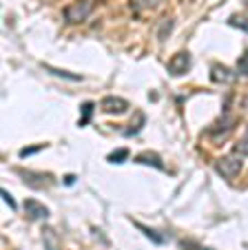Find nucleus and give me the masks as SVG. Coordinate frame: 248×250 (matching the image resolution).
Returning <instances> with one entry per match:
<instances>
[{
  "label": "nucleus",
  "instance_id": "10",
  "mask_svg": "<svg viewBox=\"0 0 248 250\" xmlns=\"http://www.w3.org/2000/svg\"><path fill=\"white\" fill-rule=\"evenodd\" d=\"M129 157V151L127 148H120V151H113V153H109L107 155V160L111 162V164H120V162H124Z\"/></svg>",
  "mask_w": 248,
  "mask_h": 250
},
{
  "label": "nucleus",
  "instance_id": "8",
  "mask_svg": "<svg viewBox=\"0 0 248 250\" xmlns=\"http://www.w3.org/2000/svg\"><path fill=\"white\" fill-rule=\"evenodd\" d=\"M137 162H140V164H151V166H155V168H162V160H159L158 155H151V153L137 155Z\"/></svg>",
  "mask_w": 248,
  "mask_h": 250
},
{
  "label": "nucleus",
  "instance_id": "13",
  "mask_svg": "<svg viewBox=\"0 0 248 250\" xmlns=\"http://www.w3.org/2000/svg\"><path fill=\"white\" fill-rule=\"evenodd\" d=\"M237 73L244 78H248V51L237 60Z\"/></svg>",
  "mask_w": 248,
  "mask_h": 250
},
{
  "label": "nucleus",
  "instance_id": "4",
  "mask_svg": "<svg viewBox=\"0 0 248 250\" xmlns=\"http://www.w3.org/2000/svg\"><path fill=\"white\" fill-rule=\"evenodd\" d=\"M188 69H191V56H188L186 51L175 53V58L169 62V71L173 76H184Z\"/></svg>",
  "mask_w": 248,
  "mask_h": 250
},
{
  "label": "nucleus",
  "instance_id": "12",
  "mask_svg": "<svg viewBox=\"0 0 248 250\" xmlns=\"http://www.w3.org/2000/svg\"><path fill=\"white\" fill-rule=\"evenodd\" d=\"M135 226H137V228H140V230H142V232H144V235H146V237H149V239H153V241H155V244H164V241H166V239H164V237H162V235H155V230H151V228L142 226V224H135Z\"/></svg>",
  "mask_w": 248,
  "mask_h": 250
},
{
  "label": "nucleus",
  "instance_id": "7",
  "mask_svg": "<svg viewBox=\"0 0 248 250\" xmlns=\"http://www.w3.org/2000/svg\"><path fill=\"white\" fill-rule=\"evenodd\" d=\"M43 241L47 246V250H58V239H56V232L51 228H45L43 230Z\"/></svg>",
  "mask_w": 248,
  "mask_h": 250
},
{
  "label": "nucleus",
  "instance_id": "9",
  "mask_svg": "<svg viewBox=\"0 0 248 250\" xmlns=\"http://www.w3.org/2000/svg\"><path fill=\"white\" fill-rule=\"evenodd\" d=\"M164 0H133V7L137 9H158Z\"/></svg>",
  "mask_w": 248,
  "mask_h": 250
},
{
  "label": "nucleus",
  "instance_id": "1",
  "mask_svg": "<svg viewBox=\"0 0 248 250\" xmlns=\"http://www.w3.org/2000/svg\"><path fill=\"white\" fill-rule=\"evenodd\" d=\"M215 170L224 177V180H235L242 173V160L237 155H226L215 162Z\"/></svg>",
  "mask_w": 248,
  "mask_h": 250
},
{
  "label": "nucleus",
  "instance_id": "5",
  "mask_svg": "<svg viewBox=\"0 0 248 250\" xmlns=\"http://www.w3.org/2000/svg\"><path fill=\"white\" fill-rule=\"evenodd\" d=\"M24 212L31 219H47L49 217V208L45 204H40L38 199H24Z\"/></svg>",
  "mask_w": 248,
  "mask_h": 250
},
{
  "label": "nucleus",
  "instance_id": "11",
  "mask_svg": "<svg viewBox=\"0 0 248 250\" xmlns=\"http://www.w3.org/2000/svg\"><path fill=\"white\" fill-rule=\"evenodd\" d=\"M47 71H51L53 76L58 78H67V80H82L80 76H75V73H69V71H62V69H53V66H45Z\"/></svg>",
  "mask_w": 248,
  "mask_h": 250
},
{
  "label": "nucleus",
  "instance_id": "17",
  "mask_svg": "<svg viewBox=\"0 0 248 250\" xmlns=\"http://www.w3.org/2000/svg\"><path fill=\"white\" fill-rule=\"evenodd\" d=\"M2 197H5V202H7V204H9V206H11V208H16L14 199H11V195H9V193H7V190H2Z\"/></svg>",
  "mask_w": 248,
  "mask_h": 250
},
{
  "label": "nucleus",
  "instance_id": "16",
  "mask_svg": "<svg viewBox=\"0 0 248 250\" xmlns=\"http://www.w3.org/2000/svg\"><path fill=\"white\" fill-rule=\"evenodd\" d=\"M171 27H173V22H171V18H169V22H166V27H159V40H166V36H169V31H171Z\"/></svg>",
  "mask_w": 248,
  "mask_h": 250
},
{
  "label": "nucleus",
  "instance_id": "15",
  "mask_svg": "<svg viewBox=\"0 0 248 250\" xmlns=\"http://www.w3.org/2000/svg\"><path fill=\"white\" fill-rule=\"evenodd\" d=\"M230 24H233V27L244 29V31H248V22H242V18H239V16H235V18H230Z\"/></svg>",
  "mask_w": 248,
  "mask_h": 250
},
{
  "label": "nucleus",
  "instance_id": "18",
  "mask_svg": "<svg viewBox=\"0 0 248 250\" xmlns=\"http://www.w3.org/2000/svg\"><path fill=\"white\" fill-rule=\"evenodd\" d=\"M242 109H246V111H248V93L242 98Z\"/></svg>",
  "mask_w": 248,
  "mask_h": 250
},
{
  "label": "nucleus",
  "instance_id": "2",
  "mask_svg": "<svg viewBox=\"0 0 248 250\" xmlns=\"http://www.w3.org/2000/svg\"><path fill=\"white\" fill-rule=\"evenodd\" d=\"M91 9H93V2H91V0H78V2H73V5H69L65 9V18H67V22H71V24L85 22V20L89 18Z\"/></svg>",
  "mask_w": 248,
  "mask_h": 250
},
{
  "label": "nucleus",
  "instance_id": "14",
  "mask_svg": "<svg viewBox=\"0 0 248 250\" xmlns=\"http://www.w3.org/2000/svg\"><path fill=\"white\" fill-rule=\"evenodd\" d=\"M235 155L242 157V155H248V140H242L235 144Z\"/></svg>",
  "mask_w": 248,
  "mask_h": 250
},
{
  "label": "nucleus",
  "instance_id": "3",
  "mask_svg": "<svg viewBox=\"0 0 248 250\" xmlns=\"http://www.w3.org/2000/svg\"><path fill=\"white\" fill-rule=\"evenodd\" d=\"M102 111L109 115H122L129 111V102L124 98H117V95H107L102 100Z\"/></svg>",
  "mask_w": 248,
  "mask_h": 250
},
{
  "label": "nucleus",
  "instance_id": "6",
  "mask_svg": "<svg viewBox=\"0 0 248 250\" xmlns=\"http://www.w3.org/2000/svg\"><path fill=\"white\" fill-rule=\"evenodd\" d=\"M213 80L215 82H228V80H233V73H230L228 69H224V66H220L217 64L215 69H213Z\"/></svg>",
  "mask_w": 248,
  "mask_h": 250
}]
</instances>
